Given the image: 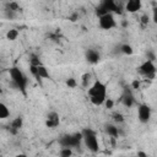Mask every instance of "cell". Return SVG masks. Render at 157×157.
Returning <instances> with one entry per match:
<instances>
[{
  "instance_id": "3",
  "label": "cell",
  "mask_w": 157,
  "mask_h": 157,
  "mask_svg": "<svg viewBox=\"0 0 157 157\" xmlns=\"http://www.w3.org/2000/svg\"><path fill=\"white\" fill-rule=\"evenodd\" d=\"M81 131L83 137V145L86 146V148H88V151H91L92 153H97L99 151V142L96 131L91 128H85Z\"/></svg>"
},
{
  "instance_id": "16",
  "label": "cell",
  "mask_w": 157,
  "mask_h": 157,
  "mask_svg": "<svg viewBox=\"0 0 157 157\" xmlns=\"http://www.w3.org/2000/svg\"><path fill=\"white\" fill-rule=\"evenodd\" d=\"M59 145L60 147H71V135L64 134L59 137Z\"/></svg>"
},
{
  "instance_id": "25",
  "label": "cell",
  "mask_w": 157,
  "mask_h": 157,
  "mask_svg": "<svg viewBox=\"0 0 157 157\" xmlns=\"http://www.w3.org/2000/svg\"><path fill=\"white\" fill-rule=\"evenodd\" d=\"M152 21L157 25V2H153L152 5Z\"/></svg>"
},
{
  "instance_id": "11",
  "label": "cell",
  "mask_w": 157,
  "mask_h": 157,
  "mask_svg": "<svg viewBox=\"0 0 157 157\" xmlns=\"http://www.w3.org/2000/svg\"><path fill=\"white\" fill-rule=\"evenodd\" d=\"M142 7V0H126L125 11L129 13H136Z\"/></svg>"
},
{
  "instance_id": "24",
  "label": "cell",
  "mask_w": 157,
  "mask_h": 157,
  "mask_svg": "<svg viewBox=\"0 0 157 157\" xmlns=\"http://www.w3.org/2000/svg\"><path fill=\"white\" fill-rule=\"evenodd\" d=\"M65 83H66V86H67L69 88H76V86H77V81H76V78H74V77H69Z\"/></svg>"
},
{
  "instance_id": "12",
  "label": "cell",
  "mask_w": 157,
  "mask_h": 157,
  "mask_svg": "<svg viewBox=\"0 0 157 157\" xmlns=\"http://www.w3.org/2000/svg\"><path fill=\"white\" fill-rule=\"evenodd\" d=\"M85 58H86V61H87L88 64L94 65V64L99 63V60H101V54H99L98 50L90 48V49L86 50V53H85Z\"/></svg>"
},
{
  "instance_id": "2",
  "label": "cell",
  "mask_w": 157,
  "mask_h": 157,
  "mask_svg": "<svg viewBox=\"0 0 157 157\" xmlns=\"http://www.w3.org/2000/svg\"><path fill=\"white\" fill-rule=\"evenodd\" d=\"M9 75H10V80L12 86L20 91L23 96L27 94V85H28V78L26 76V74L17 66H12L9 70Z\"/></svg>"
},
{
  "instance_id": "10",
  "label": "cell",
  "mask_w": 157,
  "mask_h": 157,
  "mask_svg": "<svg viewBox=\"0 0 157 157\" xmlns=\"http://www.w3.org/2000/svg\"><path fill=\"white\" fill-rule=\"evenodd\" d=\"M59 125H60V117H59V114L56 112H54V110L49 112L47 114V117H45V126L48 129H55Z\"/></svg>"
},
{
  "instance_id": "5",
  "label": "cell",
  "mask_w": 157,
  "mask_h": 157,
  "mask_svg": "<svg viewBox=\"0 0 157 157\" xmlns=\"http://www.w3.org/2000/svg\"><path fill=\"white\" fill-rule=\"evenodd\" d=\"M137 72H139V75H141L145 78L153 80L156 77V72H157V69H156L153 60L146 59L145 61H142L137 67Z\"/></svg>"
},
{
  "instance_id": "23",
  "label": "cell",
  "mask_w": 157,
  "mask_h": 157,
  "mask_svg": "<svg viewBox=\"0 0 157 157\" xmlns=\"http://www.w3.org/2000/svg\"><path fill=\"white\" fill-rule=\"evenodd\" d=\"M59 155L61 157H70L72 155V148L71 147H61L59 151Z\"/></svg>"
},
{
  "instance_id": "32",
  "label": "cell",
  "mask_w": 157,
  "mask_h": 157,
  "mask_svg": "<svg viewBox=\"0 0 157 157\" xmlns=\"http://www.w3.org/2000/svg\"><path fill=\"white\" fill-rule=\"evenodd\" d=\"M136 155H137V156H140V157H147V153H146V152H144V151H137V152H136Z\"/></svg>"
},
{
  "instance_id": "27",
  "label": "cell",
  "mask_w": 157,
  "mask_h": 157,
  "mask_svg": "<svg viewBox=\"0 0 157 157\" xmlns=\"http://www.w3.org/2000/svg\"><path fill=\"white\" fill-rule=\"evenodd\" d=\"M104 105H105L107 109H113V108H114V101H113L112 98H108V97H107V99H105V102H104Z\"/></svg>"
},
{
  "instance_id": "18",
  "label": "cell",
  "mask_w": 157,
  "mask_h": 157,
  "mask_svg": "<svg viewBox=\"0 0 157 157\" xmlns=\"http://www.w3.org/2000/svg\"><path fill=\"white\" fill-rule=\"evenodd\" d=\"M9 117H10V109H9V107L4 102H1L0 103V119H7Z\"/></svg>"
},
{
  "instance_id": "14",
  "label": "cell",
  "mask_w": 157,
  "mask_h": 157,
  "mask_svg": "<svg viewBox=\"0 0 157 157\" xmlns=\"http://www.w3.org/2000/svg\"><path fill=\"white\" fill-rule=\"evenodd\" d=\"M104 131L108 136H110L112 139H118L119 137V128L115 124H105L104 125Z\"/></svg>"
},
{
  "instance_id": "6",
  "label": "cell",
  "mask_w": 157,
  "mask_h": 157,
  "mask_svg": "<svg viewBox=\"0 0 157 157\" xmlns=\"http://www.w3.org/2000/svg\"><path fill=\"white\" fill-rule=\"evenodd\" d=\"M98 26L103 31H110L113 28L117 27V21H115V17H114V13H104L102 16L98 17Z\"/></svg>"
},
{
  "instance_id": "19",
  "label": "cell",
  "mask_w": 157,
  "mask_h": 157,
  "mask_svg": "<svg viewBox=\"0 0 157 157\" xmlns=\"http://www.w3.org/2000/svg\"><path fill=\"white\" fill-rule=\"evenodd\" d=\"M28 63H29V65H37V66L43 64V63H42V60H40V58H39V55H37V54H34V53L29 54Z\"/></svg>"
},
{
  "instance_id": "9",
  "label": "cell",
  "mask_w": 157,
  "mask_h": 157,
  "mask_svg": "<svg viewBox=\"0 0 157 157\" xmlns=\"http://www.w3.org/2000/svg\"><path fill=\"white\" fill-rule=\"evenodd\" d=\"M151 115H152V110L148 104H146V103L137 104V119L140 123L147 124L151 119Z\"/></svg>"
},
{
  "instance_id": "30",
  "label": "cell",
  "mask_w": 157,
  "mask_h": 157,
  "mask_svg": "<svg viewBox=\"0 0 157 157\" xmlns=\"http://www.w3.org/2000/svg\"><path fill=\"white\" fill-rule=\"evenodd\" d=\"M146 58H147V59H150V60H153V61H155L156 55H155V53H152V52H150V50H148V52L146 53Z\"/></svg>"
},
{
  "instance_id": "15",
  "label": "cell",
  "mask_w": 157,
  "mask_h": 157,
  "mask_svg": "<svg viewBox=\"0 0 157 157\" xmlns=\"http://www.w3.org/2000/svg\"><path fill=\"white\" fill-rule=\"evenodd\" d=\"M71 135V148H78L83 144V137H82V131L72 132Z\"/></svg>"
},
{
  "instance_id": "13",
  "label": "cell",
  "mask_w": 157,
  "mask_h": 157,
  "mask_svg": "<svg viewBox=\"0 0 157 157\" xmlns=\"http://www.w3.org/2000/svg\"><path fill=\"white\" fill-rule=\"evenodd\" d=\"M22 126H23V118L21 115H18V117H16L15 119L11 120V123L9 125V130H10L11 134L16 135L22 129Z\"/></svg>"
},
{
  "instance_id": "17",
  "label": "cell",
  "mask_w": 157,
  "mask_h": 157,
  "mask_svg": "<svg viewBox=\"0 0 157 157\" xmlns=\"http://www.w3.org/2000/svg\"><path fill=\"white\" fill-rule=\"evenodd\" d=\"M119 52H120L121 54H124V55H132L134 48H132L130 44L124 43V44H121V45L119 47Z\"/></svg>"
},
{
  "instance_id": "29",
  "label": "cell",
  "mask_w": 157,
  "mask_h": 157,
  "mask_svg": "<svg viewBox=\"0 0 157 157\" xmlns=\"http://www.w3.org/2000/svg\"><path fill=\"white\" fill-rule=\"evenodd\" d=\"M148 22H150L148 16H147V15H142V16H141V23H142V25H147Z\"/></svg>"
},
{
  "instance_id": "1",
  "label": "cell",
  "mask_w": 157,
  "mask_h": 157,
  "mask_svg": "<svg viewBox=\"0 0 157 157\" xmlns=\"http://www.w3.org/2000/svg\"><path fill=\"white\" fill-rule=\"evenodd\" d=\"M87 94L90 97V102L96 105H103L105 99H107V85L101 81V80H96L87 90Z\"/></svg>"
},
{
  "instance_id": "7",
  "label": "cell",
  "mask_w": 157,
  "mask_h": 157,
  "mask_svg": "<svg viewBox=\"0 0 157 157\" xmlns=\"http://www.w3.org/2000/svg\"><path fill=\"white\" fill-rule=\"evenodd\" d=\"M29 72L31 75L38 81L40 82L42 80H47V78H50V74H49V70L42 64V65H29Z\"/></svg>"
},
{
  "instance_id": "22",
  "label": "cell",
  "mask_w": 157,
  "mask_h": 157,
  "mask_svg": "<svg viewBox=\"0 0 157 157\" xmlns=\"http://www.w3.org/2000/svg\"><path fill=\"white\" fill-rule=\"evenodd\" d=\"M17 37H18V31H17L16 28L9 29V31L6 32V39H9V40H11V42L16 40V39H17Z\"/></svg>"
},
{
  "instance_id": "28",
  "label": "cell",
  "mask_w": 157,
  "mask_h": 157,
  "mask_svg": "<svg viewBox=\"0 0 157 157\" xmlns=\"http://www.w3.org/2000/svg\"><path fill=\"white\" fill-rule=\"evenodd\" d=\"M130 86H131L132 90H137V88H140V81L139 80H134Z\"/></svg>"
},
{
  "instance_id": "31",
  "label": "cell",
  "mask_w": 157,
  "mask_h": 157,
  "mask_svg": "<svg viewBox=\"0 0 157 157\" xmlns=\"http://www.w3.org/2000/svg\"><path fill=\"white\" fill-rule=\"evenodd\" d=\"M77 17H78V13H77V12H75L74 15H71V16H69V20H70L71 22H75V21L77 20Z\"/></svg>"
},
{
  "instance_id": "21",
  "label": "cell",
  "mask_w": 157,
  "mask_h": 157,
  "mask_svg": "<svg viewBox=\"0 0 157 157\" xmlns=\"http://www.w3.org/2000/svg\"><path fill=\"white\" fill-rule=\"evenodd\" d=\"M5 9L11 10V11H13V12H16V13L21 11V6H20L16 1H10V2H7V4L5 5Z\"/></svg>"
},
{
  "instance_id": "26",
  "label": "cell",
  "mask_w": 157,
  "mask_h": 157,
  "mask_svg": "<svg viewBox=\"0 0 157 157\" xmlns=\"http://www.w3.org/2000/svg\"><path fill=\"white\" fill-rule=\"evenodd\" d=\"M90 77H91V75H90L88 72H86V74L82 75V86H83V87H88Z\"/></svg>"
},
{
  "instance_id": "4",
  "label": "cell",
  "mask_w": 157,
  "mask_h": 157,
  "mask_svg": "<svg viewBox=\"0 0 157 157\" xmlns=\"http://www.w3.org/2000/svg\"><path fill=\"white\" fill-rule=\"evenodd\" d=\"M114 13V15H121V7L118 5L117 0H101L99 5L96 7V15L97 17L104 15V13Z\"/></svg>"
},
{
  "instance_id": "8",
  "label": "cell",
  "mask_w": 157,
  "mask_h": 157,
  "mask_svg": "<svg viewBox=\"0 0 157 157\" xmlns=\"http://www.w3.org/2000/svg\"><path fill=\"white\" fill-rule=\"evenodd\" d=\"M120 103H121L125 108H131L134 104H136L135 96H134V93H132L131 86H124L123 93H121V96H120Z\"/></svg>"
},
{
  "instance_id": "20",
  "label": "cell",
  "mask_w": 157,
  "mask_h": 157,
  "mask_svg": "<svg viewBox=\"0 0 157 157\" xmlns=\"http://www.w3.org/2000/svg\"><path fill=\"white\" fill-rule=\"evenodd\" d=\"M112 119L115 124H123L125 121V118L120 112H113L112 113Z\"/></svg>"
}]
</instances>
